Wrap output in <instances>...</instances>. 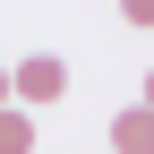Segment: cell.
I'll list each match as a JSON object with an SVG mask.
<instances>
[{
  "mask_svg": "<svg viewBox=\"0 0 154 154\" xmlns=\"http://www.w3.org/2000/svg\"><path fill=\"white\" fill-rule=\"evenodd\" d=\"M60 94H69V60L60 51H34V60L9 69V103L17 111H43V103H60Z\"/></svg>",
  "mask_w": 154,
  "mask_h": 154,
  "instance_id": "obj_1",
  "label": "cell"
},
{
  "mask_svg": "<svg viewBox=\"0 0 154 154\" xmlns=\"http://www.w3.org/2000/svg\"><path fill=\"white\" fill-rule=\"evenodd\" d=\"M111 146H120V154H154V111H146V103H128L120 120H111Z\"/></svg>",
  "mask_w": 154,
  "mask_h": 154,
  "instance_id": "obj_2",
  "label": "cell"
},
{
  "mask_svg": "<svg viewBox=\"0 0 154 154\" xmlns=\"http://www.w3.org/2000/svg\"><path fill=\"white\" fill-rule=\"evenodd\" d=\"M0 154H34V111H0Z\"/></svg>",
  "mask_w": 154,
  "mask_h": 154,
  "instance_id": "obj_3",
  "label": "cell"
},
{
  "mask_svg": "<svg viewBox=\"0 0 154 154\" xmlns=\"http://www.w3.org/2000/svg\"><path fill=\"white\" fill-rule=\"evenodd\" d=\"M0 111H9V69H0Z\"/></svg>",
  "mask_w": 154,
  "mask_h": 154,
  "instance_id": "obj_4",
  "label": "cell"
},
{
  "mask_svg": "<svg viewBox=\"0 0 154 154\" xmlns=\"http://www.w3.org/2000/svg\"><path fill=\"white\" fill-rule=\"evenodd\" d=\"M146 111H154V69H146Z\"/></svg>",
  "mask_w": 154,
  "mask_h": 154,
  "instance_id": "obj_5",
  "label": "cell"
}]
</instances>
